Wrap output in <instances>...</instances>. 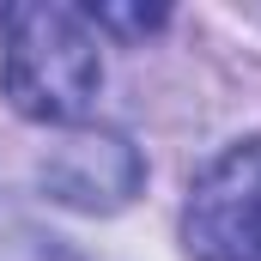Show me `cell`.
Wrapping results in <instances>:
<instances>
[{
  "mask_svg": "<svg viewBox=\"0 0 261 261\" xmlns=\"http://www.w3.org/2000/svg\"><path fill=\"white\" fill-rule=\"evenodd\" d=\"M103 85V43L73 6H6L0 12V91L24 122H79Z\"/></svg>",
  "mask_w": 261,
  "mask_h": 261,
  "instance_id": "obj_1",
  "label": "cell"
},
{
  "mask_svg": "<svg viewBox=\"0 0 261 261\" xmlns=\"http://www.w3.org/2000/svg\"><path fill=\"white\" fill-rule=\"evenodd\" d=\"M189 261H261V134L200 164L182 206Z\"/></svg>",
  "mask_w": 261,
  "mask_h": 261,
  "instance_id": "obj_2",
  "label": "cell"
},
{
  "mask_svg": "<svg viewBox=\"0 0 261 261\" xmlns=\"http://www.w3.org/2000/svg\"><path fill=\"white\" fill-rule=\"evenodd\" d=\"M140 152L110 128H79L43 158V189L73 213H116L140 195Z\"/></svg>",
  "mask_w": 261,
  "mask_h": 261,
  "instance_id": "obj_3",
  "label": "cell"
}]
</instances>
